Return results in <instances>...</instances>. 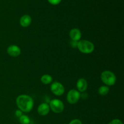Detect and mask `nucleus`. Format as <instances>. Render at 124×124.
I'll list each match as a JSON object with an SVG mask.
<instances>
[{
    "instance_id": "5",
    "label": "nucleus",
    "mask_w": 124,
    "mask_h": 124,
    "mask_svg": "<svg viewBox=\"0 0 124 124\" xmlns=\"http://www.w3.org/2000/svg\"><path fill=\"white\" fill-rule=\"evenodd\" d=\"M81 97L80 92L77 90L71 89L69 91L67 94V101L70 104H75L79 101Z\"/></svg>"
},
{
    "instance_id": "14",
    "label": "nucleus",
    "mask_w": 124,
    "mask_h": 124,
    "mask_svg": "<svg viewBox=\"0 0 124 124\" xmlns=\"http://www.w3.org/2000/svg\"><path fill=\"white\" fill-rule=\"evenodd\" d=\"M19 120L21 124H29L30 123V118L25 115H23L21 117H19Z\"/></svg>"
},
{
    "instance_id": "10",
    "label": "nucleus",
    "mask_w": 124,
    "mask_h": 124,
    "mask_svg": "<svg viewBox=\"0 0 124 124\" xmlns=\"http://www.w3.org/2000/svg\"><path fill=\"white\" fill-rule=\"evenodd\" d=\"M50 108L49 105L47 103L44 102L39 105L37 111L40 116H44L48 115V113L50 112Z\"/></svg>"
},
{
    "instance_id": "18",
    "label": "nucleus",
    "mask_w": 124,
    "mask_h": 124,
    "mask_svg": "<svg viewBox=\"0 0 124 124\" xmlns=\"http://www.w3.org/2000/svg\"><path fill=\"white\" fill-rule=\"evenodd\" d=\"M23 111H21L20 110H19V109H18V110H16L15 113V116H16L17 117H19L23 115Z\"/></svg>"
},
{
    "instance_id": "11",
    "label": "nucleus",
    "mask_w": 124,
    "mask_h": 124,
    "mask_svg": "<svg viewBox=\"0 0 124 124\" xmlns=\"http://www.w3.org/2000/svg\"><path fill=\"white\" fill-rule=\"evenodd\" d=\"M31 21H32V19L30 15H24L21 17L19 23H20L21 26L23 27H27L31 24Z\"/></svg>"
},
{
    "instance_id": "4",
    "label": "nucleus",
    "mask_w": 124,
    "mask_h": 124,
    "mask_svg": "<svg viewBox=\"0 0 124 124\" xmlns=\"http://www.w3.org/2000/svg\"><path fill=\"white\" fill-rule=\"evenodd\" d=\"M50 110L54 113H61L64 110V104L61 100L58 99H53L49 103Z\"/></svg>"
},
{
    "instance_id": "7",
    "label": "nucleus",
    "mask_w": 124,
    "mask_h": 124,
    "mask_svg": "<svg viewBox=\"0 0 124 124\" xmlns=\"http://www.w3.org/2000/svg\"><path fill=\"white\" fill-rule=\"evenodd\" d=\"M7 53L10 56L16 58L20 55L21 50L19 47L16 45H11L7 48Z\"/></svg>"
},
{
    "instance_id": "8",
    "label": "nucleus",
    "mask_w": 124,
    "mask_h": 124,
    "mask_svg": "<svg viewBox=\"0 0 124 124\" xmlns=\"http://www.w3.org/2000/svg\"><path fill=\"white\" fill-rule=\"evenodd\" d=\"M69 36H70V39L71 41H78L81 40V37H82V33L79 29H76V28H74L72 29L69 32Z\"/></svg>"
},
{
    "instance_id": "3",
    "label": "nucleus",
    "mask_w": 124,
    "mask_h": 124,
    "mask_svg": "<svg viewBox=\"0 0 124 124\" xmlns=\"http://www.w3.org/2000/svg\"><path fill=\"white\" fill-rule=\"evenodd\" d=\"M101 79L103 83L107 86H112L116 84V76L114 73L110 70H105L101 75Z\"/></svg>"
},
{
    "instance_id": "17",
    "label": "nucleus",
    "mask_w": 124,
    "mask_h": 124,
    "mask_svg": "<svg viewBox=\"0 0 124 124\" xmlns=\"http://www.w3.org/2000/svg\"><path fill=\"white\" fill-rule=\"evenodd\" d=\"M69 124H82V123L81 120L78 119H75L70 121Z\"/></svg>"
},
{
    "instance_id": "19",
    "label": "nucleus",
    "mask_w": 124,
    "mask_h": 124,
    "mask_svg": "<svg viewBox=\"0 0 124 124\" xmlns=\"http://www.w3.org/2000/svg\"><path fill=\"white\" fill-rule=\"evenodd\" d=\"M78 41H71L70 42V45H71V47L73 48H76L78 46Z\"/></svg>"
},
{
    "instance_id": "16",
    "label": "nucleus",
    "mask_w": 124,
    "mask_h": 124,
    "mask_svg": "<svg viewBox=\"0 0 124 124\" xmlns=\"http://www.w3.org/2000/svg\"><path fill=\"white\" fill-rule=\"evenodd\" d=\"M48 2H49L50 4H51L52 5H54V6H56V5H58L61 2L62 0H47Z\"/></svg>"
},
{
    "instance_id": "9",
    "label": "nucleus",
    "mask_w": 124,
    "mask_h": 124,
    "mask_svg": "<svg viewBox=\"0 0 124 124\" xmlns=\"http://www.w3.org/2000/svg\"><path fill=\"white\" fill-rule=\"evenodd\" d=\"M77 90L80 93H84L85 92L88 87V84L84 78H79L76 82Z\"/></svg>"
},
{
    "instance_id": "13",
    "label": "nucleus",
    "mask_w": 124,
    "mask_h": 124,
    "mask_svg": "<svg viewBox=\"0 0 124 124\" xmlns=\"http://www.w3.org/2000/svg\"><path fill=\"white\" fill-rule=\"evenodd\" d=\"M110 92L108 86L102 85L98 88V93L101 96H106Z\"/></svg>"
},
{
    "instance_id": "6",
    "label": "nucleus",
    "mask_w": 124,
    "mask_h": 124,
    "mask_svg": "<svg viewBox=\"0 0 124 124\" xmlns=\"http://www.w3.org/2000/svg\"><path fill=\"white\" fill-rule=\"evenodd\" d=\"M50 91L54 95L60 96L62 95L65 92V88L61 83L58 81H55L51 84Z\"/></svg>"
},
{
    "instance_id": "15",
    "label": "nucleus",
    "mask_w": 124,
    "mask_h": 124,
    "mask_svg": "<svg viewBox=\"0 0 124 124\" xmlns=\"http://www.w3.org/2000/svg\"><path fill=\"white\" fill-rule=\"evenodd\" d=\"M108 124H123V122H122L121 120L119 119H115L110 121Z\"/></svg>"
},
{
    "instance_id": "2",
    "label": "nucleus",
    "mask_w": 124,
    "mask_h": 124,
    "mask_svg": "<svg viewBox=\"0 0 124 124\" xmlns=\"http://www.w3.org/2000/svg\"><path fill=\"white\" fill-rule=\"evenodd\" d=\"M77 48L84 54H90L94 52V45L88 40H80L78 42Z\"/></svg>"
},
{
    "instance_id": "12",
    "label": "nucleus",
    "mask_w": 124,
    "mask_h": 124,
    "mask_svg": "<svg viewBox=\"0 0 124 124\" xmlns=\"http://www.w3.org/2000/svg\"><path fill=\"white\" fill-rule=\"evenodd\" d=\"M52 81H53L52 76L48 74H45V75H42L41 78V82L45 85H48L49 84H51Z\"/></svg>"
},
{
    "instance_id": "1",
    "label": "nucleus",
    "mask_w": 124,
    "mask_h": 124,
    "mask_svg": "<svg viewBox=\"0 0 124 124\" xmlns=\"http://www.w3.org/2000/svg\"><path fill=\"white\" fill-rule=\"evenodd\" d=\"M17 107L21 111L24 113H29L33 108V99L30 96L27 94H21L16 99Z\"/></svg>"
}]
</instances>
